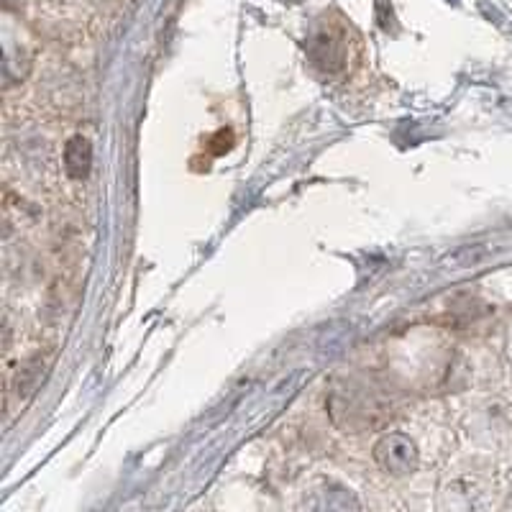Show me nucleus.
Segmentation results:
<instances>
[{"mask_svg": "<svg viewBox=\"0 0 512 512\" xmlns=\"http://www.w3.org/2000/svg\"><path fill=\"white\" fill-rule=\"evenodd\" d=\"M374 459L382 466L384 472L390 474H408L418 466V448L410 441L408 436L402 433H392V436L382 438V441L374 446Z\"/></svg>", "mask_w": 512, "mask_h": 512, "instance_id": "f257e3e1", "label": "nucleus"}, {"mask_svg": "<svg viewBox=\"0 0 512 512\" xmlns=\"http://www.w3.org/2000/svg\"><path fill=\"white\" fill-rule=\"evenodd\" d=\"M93 167V146L85 136H75L64 146V169L72 180H85Z\"/></svg>", "mask_w": 512, "mask_h": 512, "instance_id": "f03ea898", "label": "nucleus"}]
</instances>
